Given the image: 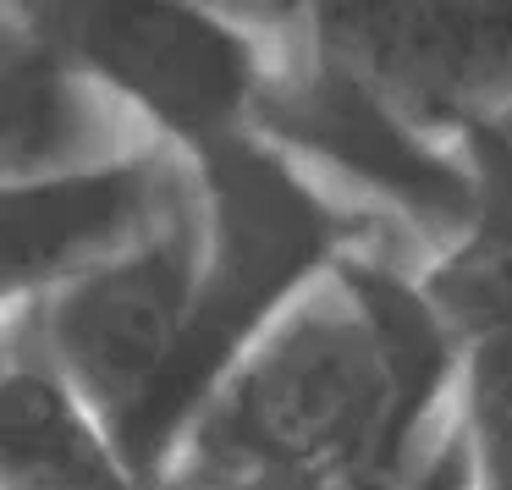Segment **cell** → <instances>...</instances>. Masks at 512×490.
I'll return each mask as SVG.
<instances>
[{
    "mask_svg": "<svg viewBox=\"0 0 512 490\" xmlns=\"http://www.w3.org/2000/svg\"><path fill=\"white\" fill-rule=\"evenodd\" d=\"M193 155L155 232L23 314L144 490L248 336L342 248L331 210L254 127Z\"/></svg>",
    "mask_w": 512,
    "mask_h": 490,
    "instance_id": "obj_1",
    "label": "cell"
},
{
    "mask_svg": "<svg viewBox=\"0 0 512 490\" xmlns=\"http://www.w3.org/2000/svg\"><path fill=\"white\" fill-rule=\"evenodd\" d=\"M452 375L457 347L419 281L336 248L248 336L160 479L413 490L435 457V430H452Z\"/></svg>",
    "mask_w": 512,
    "mask_h": 490,
    "instance_id": "obj_2",
    "label": "cell"
},
{
    "mask_svg": "<svg viewBox=\"0 0 512 490\" xmlns=\"http://www.w3.org/2000/svg\"><path fill=\"white\" fill-rule=\"evenodd\" d=\"M314 56L386 122L490 133L512 116V6H325Z\"/></svg>",
    "mask_w": 512,
    "mask_h": 490,
    "instance_id": "obj_3",
    "label": "cell"
},
{
    "mask_svg": "<svg viewBox=\"0 0 512 490\" xmlns=\"http://www.w3.org/2000/svg\"><path fill=\"white\" fill-rule=\"evenodd\" d=\"M50 34L144 116L166 144L210 149L248 133L259 89V45L226 12L193 6H39Z\"/></svg>",
    "mask_w": 512,
    "mask_h": 490,
    "instance_id": "obj_4",
    "label": "cell"
},
{
    "mask_svg": "<svg viewBox=\"0 0 512 490\" xmlns=\"http://www.w3.org/2000/svg\"><path fill=\"white\" fill-rule=\"evenodd\" d=\"M193 171V149H155L116 166L0 188V325L34 314L155 232L188 193Z\"/></svg>",
    "mask_w": 512,
    "mask_h": 490,
    "instance_id": "obj_5",
    "label": "cell"
},
{
    "mask_svg": "<svg viewBox=\"0 0 512 490\" xmlns=\"http://www.w3.org/2000/svg\"><path fill=\"white\" fill-rule=\"evenodd\" d=\"M177 149L133 116L56 34L39 6H0V188Z\"/></svg>",
    "mask_w": 512,
    "mask_h": 490,
    "instance_id": "obj_6",
    "label": "cell"
},
{
    "mask_svg": "<svg viewBox=\"0 0 512 490\" xmlns=\"http://www.w3.org/2000/svg\"><path fill=\"white\" fill-rule=\"evenodd\" d=\"M0 490H144L23 320L0 325Z\"/></svg>",
    "mask_w": 512,
    "mask_h": 490,
    "instance_id": "obj_7",
    "label": "cell"
},
{
    "mask_svg": "<svg viewBox=\"0 0 512 490\" xmlns=\"http://www.w3.org/2000/svg\"><path fill=\"white\" fill-rule=\"evenodd\" d=\"M452 446L463 490H512V320L457 336Z\"/></svg>",
    "mask_w": 512,
    "mask_h": 490,
    "instance_id": "obj_8",
    "label": "cell"
}]
</instances>
